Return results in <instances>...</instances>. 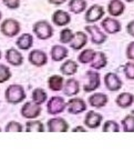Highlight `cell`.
Listing matches in <instances>:
<instances>
[{
  "mask_svg": "<svg viewBox=\"0 0 134 151\" xmlns=\"http://www.w3.org/2000/svg\"><path fill=\"white\" fill-rule=\"evenodd\" d=\"M16 45L21 50H29L30 48L32 47V45H34V37H32V35H30V33H24V35H21L17 39Z\"/></svg>",
  "mask_w": 134,
  "mask_h": 151,
  "instance_id": "obj_22",
  "label": "cell"
},
{
  "mask_svg": "<svg viewBox=\"0 0 134 151\" xmlns=\"http://www.w3.org/2000/svg\"><path fill=\"white\" fill-rule=\"evenodd\" d=\"M122 127L124 132H134V116L129 114L122 120Z\"/></svg>",
  "mask_w": 134,
  "mask_h": 151,
  "instance_id": "obj_31",
  "label": "cell"
},
{
  "mask_svg": "<svg viewBox=\"0 0 134 151\" xmlns=\"http://www.w3.org/2000/svg\"><path fill=\"white\" fill-rule=\"evenodd\" d=\"M108 100L109 99H108L106 94L98 92V93H93L89 97V104L94 108H102L108 104Z\"/></svg>",
  "mask_w": 134,
  "mask_h": 151,
  "instance_id": "obj_21",
  "label": "cell"
},
{
  "mask_svg": "<svg viewBox=\"0 0 134 151\" xmlns=\"http://www.w3.org/2000/svg\"><path fill=\"white\" fill-rule=\"evenodd\" d=\"M69 55L68 49L64 46L56 45L51 48V59L53 61H62Z\"/></svg>",
  "mask_w": 134,
  "mask_h": 151,
  "instance_id": "obj_20",
  "label": "cell"
},
{
  "mask_svg": "<svg viewBox=\"0 0 134 151\" xmlns=\"http://www.w3.org/2000/svg\"><path fill=\"white\" fill-rule=\"evenodd\" d=\"M49 132H67L69 130V123L63 118H52L47 123Z\"/></svg>",
  "mask_w": 134,
  "mask_h": 151,
  "instance_id": "obj_11",
  "label": "cell"
},
{
  "mask_svg": "<svg viewBox=\"0 0 134 151\" xmlns=\"http://www.w3.org/2000/svg\"><path fill=\"white\" fill-rule=\"evenodd\" d=\"M126 57H128V59L134 61V41L130 42L126 48Z\"/></svg>",
  "mask_w": 134,
  "mask_h": 151,
  "instance_id": "obj_38",
  "label": "cell"
},
{
  "mask_svg": "<svg viewBox=\"0 0 134 151\" xmlns=\"http://www.w3.org/2000/svg\"><path fill=\"white\" fill-rule=\"evenodd\" d=\"M104 85H105L106 89L110 91H118L122 88V80L120 77L114 73V72H108L104 76Z\"/></svg>",
  "mask_w": 134,
  "mask_h": 151,
  "instance_id": "obj_10",
  "label": "cell"
},
{
  "mask_svg": "<svg viewBox=\"0 0 134 151\" xmlns=\"http://www.w3.org/2000/svg\"><path fill=\"white\" fill-rule=\"evenodd\" d=\"M0 58H1V51H0Z\"/></svg>",
  "mask_w": 134,
  "mask_h": 151,
  "instance_id": "obj_44",
  "label": "cell"
},
{
  "mask_svg": "<svg viewBox=\"0 0 134 151\" xmlns=\"http://www.w3.org/2000/svg\"><path fill=\"white\" fill-rule=\"evenodd\" d=\"M1 17H2V14H1V11H0V19H1Z\"/></svg>",
  "mask_w": 134,
  "mask_h": 151,
  "instance_id": "obj_43",
  "label": "cell"
},
{
  "mask_svg": "<svg viewBox=\"0 0 134 151\" xmlns=\"http://www.w3.org/2000/svg\"><path fill=\"white\" fill-rule=\"evenodd\" d=\"M63 85H64V80H63V77H61V76L54 75L49 78L48 86L52 91H60V90H62Z\"/></svg>",
  "mask_w": 134,
  "mask_h": 151,
  "instance_id": "obj_26",
  "label": "cell"
},
{
  "mask_svg": "<svg viewBox=\"0 0 134 151\" xmlns=\"http://www.w3.org/2000/svg\"><path fill=\"white\" fill-rule=\"evenodd\" d=\"M67 108V104L63 99L62 97H59V96H53L50 98V100L48 101L47 104V110L50 114H59L64 111V109Z\"/></svg>",
  "mask_w": 134,
  "mask_h": 151,
  "instance_id": "obj_5",
  "label": "cell"
},
{
  "mask_svg": "<svg viewBox=\"0 0 134 151\" xmlns=\"http://www.w3.org/2000/svg\"><path fill=\"white\" fill-rule=\"evenodd\" d=\"M74 37V33L72 32L71 29L69 28H64L61 30V32H60V42L61 43H70L72 41V39Z\"/></svg>",
  "mask_w": 134,
  "mask_h": 151,
  "instance_id": "obj_32",
  "label": "cell"
},
{
  "mask_svg": "<svg viewBox=\"0 0 134 151\" xmlns=\"http://www.w3.org/2000/svg\"><path fill=\"white\" fill-rule=\"evenodd\" d=\"M79 91H80V83H79V81L77 79L70 78V79H68L64 82V85H63V92H64V94H67L69 97H73V96L79 93Z\"/></svg>",
  "mask_w": 134,
  "mask_h": 151,
  "instance_id": "obj_18",
  "label": "cell"
},
{
  "mask_svg": "<svg viewBox=\"0 0 134 151\" xmlns=\"http://www.w3.org/2000/svg\"><path fill=\"white\" fill-rule=\"evenodd\" d=\"M86 81L83 86V90L86 92H92L96 90L101 85L100 73L96 70H88L86 73Z\"/></svg>",
  "mask_w": 134,
  "mask_h": 151,
  "instance_id": "obj_4",
  "label": "cell"
},
{
  "mask_svg": "<svg viewBox=\"0 0 134 151\" xmlns=\"http://www.w3.org/2000/svg\"><path fill=\"white\" fill-rule=\"evenodd\" d=\"M106 63H108V59H106L105 53L98 51L96 52V56L91 61V68L96 69V70H100V69L106 66Z\"/></svg>",
  "mask_w": 134,
  "mask_h": 151,
  "instance_id": "obj_24",
  "label": "cell"
},
{
  "mask_svg": "<svg viewBox=\"0 0 134 151\" xmlns=\"http://www.w3.org/2000/svg\"><path fill=\"white\" fill-rule=\"evenodd\" d=\"M6 132H21L24 130L22 124L17 121H10L5 128Z\"/></svg>",
  "mask_w": 134,
  "mask_h": 151,
  "instance_id": "obj_35",
  "label": "cell"
},
{
  "mask_svg": "<svg viewBox=\"0 0 134 151\" xmlns=\"http://www.w3.org/2000/svg\"><path fill=\"white\" fill-rule=\"evenodd\" d=\"M20 30H21L20 22L14 18L6 19L0 26V31L6 37H14L20 32Z\"/></svg>",
  "mask_w": 134,
  "mask_h": 151,
  "instance_id": "obj_3",
  "label": "cell"
},
{
  "mask_svg": "<svg viewBox=\"0 0 134 151\" xmlns=\"http://www.w3.org/2000/svg\"><path fill=\"white\" fill-rule=\"evenodd\" d=\"M72 131L73 132H86V128H83V127H76V128H73L72 129Z\"/></svg>",
  "mask_w": 134,
  "mask_h": 151,
  "instance_id": "obj_41",
  "label": "cell"
},
{
  "mask_svg": "<svg viewBox=\"0 0 134 151\" xmlns=\"http://www.w3.org/2000/svg\"><path fill=\"white\" fill-rule=\"evenodd\" d=\"M86 31L91 36V41L94 45H102L103 42H105L108 39L105 33L102 32L99 26H96V24L86 26Z\"/></svg>",
  "mask_w": 134,
  "mask_h": 151,
  "instance_id": "obj_8",
  "label": "cell"
},
{
  "mask_svg": "<svg viewBox=\"0 0 134 151\" xmlns=\"http://www.w3.org/2000/svg\"><path fill=\"white\" fill-rule=\"evenodd\" d=\"M60 71L64 76L76 75L78 71V63L76 61H73V60H67V61L63 62L62 65H61Z\"/></svg>",
  "mask_w": 134,
  "mask_h": 151,
  "instance_id": "obj_25",
  "label": "cell"
},
{
  "mask_svg": "<svg viewBox=\"0 0 134 151\" xmlns=\"http://www.w3.org/2000/svg\"><path fill=\"white\" fill-rule=\"evenodd\" d=\"M26 131L27 132H44V126L41 121L30 119V121L26 123Z\"/></svg>",
  "mask_w": 134,
  "mask_h": 151,
  "instance_id": "obj_30",
  "label": "cell"
},
{
  "mask_svg": "<svg viewBox=\"0 0 134 151\" xmlns=\"http://www.w3.org/2000/svg\"><path fill=\"white\" fill-rule=\"evenodd\" d=\"M0 131H1V128H0Z\"/></svg>",
  "mask_w": 134,
  "mask_h": 151,
  "instance_id": "obj_45",
  "label": "cell"
},
{
  "mask_svg": "<svg viewBox=\"0 0 134 151\" xmlns=\"http://www.w3.org/2000/svg\"><path fill=\"white\" fill-rule=\"evenodd\" d=\"M86 42H88V36L83 31H78V32L74 33V37H73L72 41L69 45H70V47L73 50L79 51V50L83 49V47L86 45Z\"/></svg>",
  "mask_w": 134,
  "mask_h": 151,
  "instance_id": "obj_17",
  "label": "cell"
},
{
  "mask_svg": "<svg viewBox=\"0 0 134 151\" xmlns=\"http://www.w3.org/2000/svg\"><path fill=\"white\" fill-rule=\"evenodd\" d=\"M125 6L121 0H111L108 5V11L112 17H119L124 12Z\"/></svg>",
  "mask_w": 134,
  "mask_h": 151,
  "instance_id": "obj_19",
  "label": "cell"
},
{
  "mask_svg": "<svg viewBox=\"0 0 134 151\" xmlns=\"http://www.w3.org/2000/svg\"><path fill=\"white\" fill-rule=\"evenodd\" d=\"M48 1L51 4V5L59 6V5H62V4H64L67 0H48Z\"/></svg>",
  "mask_w": 134,
  "mask_h": 151,
  "instance_id": "obj_40",
  "label": "cell"
},
{
  "mask_svg": "<svg viewBox=\"0 0 134 151\" xmlns=\"http://www.w3.org/2000/svg\"><path fill=\"white\" fill-rule=\"evenodd\" d=\"M115 102L121 108H129L134 102V96L130 92H122L116 97Z\"/></svg>",
  "mask_w": 134,
  "mask_h": 151,
  "instance_id": "obj_23",
  "label": "cell"
},
{
  "mask_svg": "<svg viewBox=\"0 0 134 151\" xmlns=\"http://www.w3.org/2000/svg\"><path fill=\"white\" fill-rule=\"evenodd\" d=\"M125 77L130 80H134V62H126L123 67Z\"/></svg>",
  "mask_w": 134,
  "mask_h": 151,
  "instance_id": "obj_36",
  "label": "cell"
},
{
  "mask_svg": "<svg viewBox=\"0 0 134 151\" xmlns=\"http://www.w3.org/2000/svg\"><path fill=\"white\" fill-rule=\"evenodd\" d=\"M69 10L73 14H82L86 10V0H70Z\"/></svg>",
  "mask_w": 134,
  "mask_h": 151,
  "instance_id": "obj_27",
  "label": "cell"
},
{
  "mask_svg": "<svg viewBox=\"0 0 134 151\" xmlns=\"http://www.w3.org/2000/svg\"><path fill=\"white\" fill-rule=\"evenodd\" d=\"M101 27L104 29V31L106 33H111L114 35L121 31V24L119 20H116L115 18L112 17H106L102 20L101 22Z\"/></svg>",
  "mask_w": 134,
  "mask_h": 151,
  "instance_id": "obj_12",
  "label": "cell"
},
{
  "mask_svg": "<svg viewBox=\"0 0 134 151\" xmlns=\"http://www.w3.org/2000/svg\"><path fill=\"white\" fill-rule=\"evenodd\" d=\"M6 60L12 66L19 67L24 63V56L16 48H10L6 51Z\"/></svg>",
  "mask_w": 134,
  "mask_h": 151,
  "instance_id": "obj_14",
  "label": "cell"
},
{
  "mask_svg": "<svg viewBox=\"0 0 134 151\" xmlns=\"http://www.w3.org/2000/svg\"><path fill=\"white\" fill-rule=\"evenodd\" d=\"M67 109L71 114H79L86 110V104L81 98H72L67 102Z\"/></svg>",
  "mask_w": 134,
  "mask_h": 151,
  "instance_id": "obj_9",
  "label": "cell"
},
{
  "mask_svg": "<svg viewBox=\"0 0 134 151\" xmlns=\"http://www.w3.org/2000/svg\"><path fill=\"white\" fill-rule=\"evenodd\" d=\"M96 56V51L92 49H84L78 56V61L80 63H91L93 58Z\"/></svg>",
  "mask_w": 134,
  "mask_h": 151,
  "instance_id": "obj_29",
  "label": "cell"
},
{
  "mask_svg": "<svg viewBox=\"0 0 134 151\" xmlns=\"http://www.w3.org/2000/svg\"><path fill=\"white\" fill-rule=\"evenodd\" d=\"M42 108L41 104H34V101H28L22 106L21 108V114L26 119H36L41 114Z\"/></svg>",
  "mask_w": 134,
  "mask_h": 151,
  "instance_id": "obj_6",
  "label": "cell"
},
{
  "mask_svg": "<svg viewBox=\"0 0 134 151\" xmlns=\"http://www.w3.org/2000/svg\"><path fill=\"white\" fill-rule=\"evenodd\" d=\"M34 33L40 40H47L53 36V28L47 20L37 21L32 27Z\"/></svg>",
  "mask_w": 134,
  "mask_h": 151,
  "instance_id": "obj_2",
  "label": "cell"
},
{
  "mask_svg": "<svg viewBox=\"0 0 134 151\" xmlns=\"http://www.w3.org/2000/svg\"><path fill=\"white\" fill-rule=\"evenodd\" d=\"M103 131L104 132H119L120 131V126L119 123L113 121V120H108L103 124Z\"/></svg>",
  "mask_w": 134,
  "mask_h": 151,
  "instance_id": "obj_33",
  "label": "cell"
},
{
  "mask_svg": "<svg viewBox=\"0 0 134 151\" xmlns=\"http://www.w3.org/2000/svg\"><path fill=\"white\" fill-rule=\"evenodd\" d=\"M125 1H128V2H132V1H134V0H125Z\"/></svg>",
  "mask_w": 134,
  "mask_h": 151,
  "instance_id": "obj_42",
  "label": "cell"
},
{
  "mask_svg": "<svg viewBox=\"0 0 134 151\" xmlns=\"http://www.w3.org/2000/svg\"><path fill=\"white\" fill-rule=\"evenodd\" d=\"M11 78V71L6 65H0V83H4Z\"/></svg>",
  "mask_w": 134,
  "mask_h": 151,
  "instance_id": "obj_34",
  "label": "cell"
},
{
  "mask_svg": "<svg viewBox=\"0 0 134 151\" xmlns=\"http://www.w3.org/2000/svg\"><path fill=\"white\" fill-rule=\"evenodd\" d=\"M28 59L30 63L36 67H42L48 62V56L46 55V52L38 50V49L32 50V51L30 52Z\"/></svg>",
  "mask_w": 134,
  "mask_h": 151,
  "instance_id": "obj_13",
  "label": "cell"
},
{
  "mask_svg": "<svg viewBox=\"0 0 134 151\" xmlns=\"http://www.w3.org/2000/svg\"><path fill=\"white\" fill-rule=\"evenodd\" d=\"M70 21H71V16L67 11H64V10H56L53 12L52 22L56 26L64 27V26L70 24Z\"/></svg>",
  "mask_w": 134,
  "mask_h": 151,
  "instance_id": "obj_15",
  "label": "cell"
},
{
  "mask_svg": "<svg viewBox=\"0 0 134 151\" xmlns=\"http://www.w3.org/2000/svg\"><path fill=\"white\" fill-rule=\"evenodd\" d=\"M103 120V117L100 113L96 112V111H89L86 114L84 118V124L90 129H96V128L100 127L101 122Z\"/></svg>",
  "mask_w": 134,
  "mask_h": 151,
  "instance_id": "obj_16",
  "label": "cell"
},
{
  "mask_svg": "<svg viewBox=\"0 0 134 151\" xmlns=\"http://www.w3.org/2000/svg\"><path fill=\"white\" fill-rule=\"evenodd\" d=\"M126 31L129 33L130 36L134 37V20L133 21H130L128 26H126Z\"/></svg>",
  "mask_w": 134,
  "mask_h": 151,
  "instance_id": "obj_39",
  "label": "cell"
},
{
  "mask_svg": "<svg viewBox=\"0 0 134 151\" xmlns=\"http://www.w3.org/2000/svg\"><path fill=\"white\" fill-rule=\"evenodd\" d=\"M6 100L8 104H21L26 99V92L22 86L20 85H10L5 92Z\"/></svg>",
  "mask_w": 134,
  "mask_h": 151,
  "instance_id": "obj_1",
  "label": "cell"
},
{
  "mask_svg": "<svg viewBox=\"0 0 134 151\" xmlns=\"http://www.w3.org/2000/svg\"><path fill=\"white\" fill-rule=\"evenodd\" d=\"M48 94L42 88H36L32 91V101L37 104H42L47 101Z\"/></svg>",
  "mask_w": 134,
  "mask_h": 151,
  "instance_id": "obj_28",
  "label": "cell"
},
{
  "mask_svg": "<svg viewBox=\"0 0 134 151\" xmlns=\"http://www.w3.org/2000/svg\"><path fill=\"white\" fill-rule=\"evenodd\" d=\"M105 14L104 8L100 5H93L91 6L86 12V21L88 24H94L99 21Z\"/></svg>",
  "mask_w": 134,
  "mask_h": 151,
  "instance_id": "obj_7",
  "label": "cell"
},
{
  "mask_svg": "<svg viewBox=\"0 0 134 151\" xmlns=\"http://www.w3.org/2000/svg\"><path fill=\"white\" fill-rule=\"evenodd\" d=\"M4 5L9 9H18L20 7V0H2Z\"/></svg>",
  "mask_w": 134,
  "mask_h": 151,
  "instance_id": "obj_37",
  "label": "cell"
}]
</instances>
